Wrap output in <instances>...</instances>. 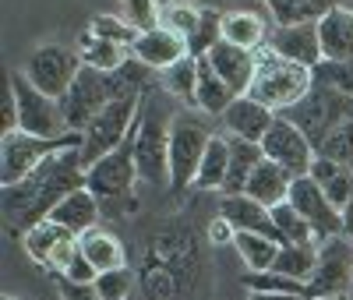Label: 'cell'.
Returning <instances> with one entry per match:
<instances>
[{
  "label": "cell",
  "instance_id": "cell-37",
  "mask_svg": "<svg viewBox=\"0 0 353 300\" xmlns=\"http://www.w3.org/2000/svg\"><path fill=\"white\" fill-rule=\"evenodd\" d=\"M314 85L353 96V60H321L314 68Z\"/></svg>",
  "mask_w": 353,
  "mask_h": 300
},
{
  "label": "cell",
  "instance_id": "cell-19",
  "mask_svg": "<svg viewBox=\"0 0 353 300\" xmlns=\"http://www.w3.org/2000/svg\"><path fill=\"white\" fill-rule=\"evenodd\" d=\"M131 53L141 60L145 68H152V71H166V68H173V64H181L184 57H191L188 53V43L181 39V36H173L170 28H152V32H141L138 39H134V46H131Z\"/></svg>",
  "mask_w": 353,
  "mask_h": 300
},
{
  "label": "cell",
  "instance_id": "cell-26",
  "mask_svg": "<svg viewBox=\"0 0 353 300\" xmlns=\"http://www.w3.org/2000/svg\"><path fill=\"white\" fill-rule=\"evenodd\" d=\"M226 138H230V170H226V184H223L219 194H244L248 180L258 170V163L265 159V152H261V145H254V141L233 138V134H226Z\"/></svg>",
  "mask_w": 353,
  "mask_h": 300
},
{
  "label": "cell",
  "instance_id": "cell-8",
  "mask_svg": "<svg viewBox=\"0 0 353 300\" xmlns=\"http://www.w3.org/2000/svg\"><path fill=\"white\" fill-rule=\"evenodd\" d=\"M8 81L14 88V99H18V131L36 134V138H68V134H74L68 128L61 99L39 92V88L25 78V71H8Z\"/></svg>",
  "mask_w": 353,
  "mask_h": 300
},
{
  "label": "cell",
  "instance_id": "cell-39",
  "mask_svg": "<svg viewBox=\"0 0 353 300\" xmlns=\"http://www.w3.org/2000/svg\"><path fill=\"white\" fill-rule=\"evenodd\" d=\"M121 18L138 32H152L163 21V4L159 0H121Z\"/></svg>",
  "mask_w": 353,
  "mask_h": 300
},
{
  "label": "cell",
  "instance_id": "cell-46",
  "mask_svg": "<svg viewBox=\"0 0 353 300\" xmlns=\"http://www.w3.org/2000/svg\"><path fill=\"white\" fill-rule=\"evenodd\" d=\"M0 113H4V134L18 131V99H14V88L4 78V99H0Z\"/></svg>",
  "mask_w": 353,
  "mask_h": 300
},
{
  "label": "cell",
  "instance_id": "cell-23",
  "mask_svg": "<svg viewBox=\"0 0 353 300\" xmlns=\"http://www.w3.org/2000/svg\"><path fill=\"white\" fill-rule=\"evenodd\" d=\"M78 248L81 254L96 265V272H113V268H124L128 265V251L121 244V237H113L103 226H92L88 233L78 237Z\"/></svg>",
  "mask_w": 353,
  "mask_h": 300
},
{
  "label": "cell",
  "instance_id": "cell-4",
  "mask_svg": "<svg viewBox=\"0 0 353 300\" xmlns=\"http://www.w3.org/2000/svg\"><path fill=\"white\" fill-rule=\"evenodd\" d=\"M170 120L173 113L166 110H145L131 138L138 180L149 188H170Z\"/></svg>",
  "mask_w": 353,
  "mask_h": 300
},
{
  "label": "cell",
  "instance_id": "cell-14",
  "mask_svg": "<svg viewBox=\"0 0 353 300\" xmlns=\"http://www.w3.org/2000/svg\"><path fill=\"white\" fill-rule=\"evenodd\" d=\"M286 201L311 223L318 240H332V237L343 233V212L329 201L325 188H321L314 177H293V188H290Z\"/></svg>",
  "mask_w": 353,
  "mask_h": 300
},
{
  "label": "cell",
  "instance_id": "cell-18",
  "mask_svg": "<svg viewBox=\"0 0 353 300\" xmlns=\"http://www.w3.org/2000/svg\"><path fill=\"white\" fill-rule=\"evenodd\" d=\"M205 60H209L212 71L237 96H248L251 92V81H254V71H258V53L241 50V46H230V43H219V46H212V53L205 57Z\"/></svg>",
  "mask_w": 353,
  "mask_h": 300
},
{
  "label": "cell",
  "instance_id": "cell-7",
  "mask_svg": "<svg viewBox=\"0 0 353 300\" xmlns=\"http://www.w3.org/2000/svg\"><path fill=\"white\" fill-rule=\"evenodd\" d=\"M212 131L191 113H173L170 120V191L194 188L201 159L209 152Z\"/></svg>",
  "mask_w": 353,
  "mask_h": 300
},
{
  "label": "cell",
  "instance_id": "cell-16",
  "mask_svg": "<svg viewBox=\"0 0 353 300\" xmlns=\"http://www.w3.org/2000/svg\"><path fill=\"white\" fill-rule=\"evenodd\" d=\"M219 216L230 219L237 233H261V237H272L283 244V237L272 223V212L261 201H254L251 194H219Z\"/></svg>",
  "mask_w": 353,
  "mask_h": 300
},
{
  "label": "cell",
  "instance_id": "cell-12",
  "mask_svg": "<svg viewBox=\"0 0 353 300\" xmlns=\"http://www.w3.org/2000/svg\"><path fill=\"white\" fill-rule=\"evenodd\" d=\"M353 283V240L346 233L321 240V258L314 276L307 279V300H321V297H346Z\"/></svg>",
  "mask_w": 353,
  "mask_h": 300
},
{
  "label": "cell",
  "instance_id": "cell-47",
  "mask_svg": "<svg viewBox=\"0 0 353 300\" xmlns=\"http://www.w3.org/2000/svg\"><path fill=\"white\" fill-rule=\"evenodd\" d=\"M233 240H237V230H233V223L223 219V216H212V223H209V244H212V248H223V244H233Z\"/></svg>",
  "mask_w": 353,
  "mask_h": 300
},
{
  "label": "cell",
  "instance_id": "cell-44",
  "mask_svg": "<svg viewBox=\"0 0 353 300\" xmlns=\"http://www.w3.org/2000/svg\"><path fill=\"white\" fill-rule=\"evenodd\" d=\"M57 279H71V283H96V279H99V272H96V265L88 261V258L81 254V248H78L74 261L68 265V272H64V276H57Z\"/></svg>",
  "mask_w": 353,
  "mask_h": 300
},
{
  "label": "cell",
  "instance_id": "cell-50",
  "mask_svg": "<svg viewBox=\"0 0 353 300\" xmlns=\"http://www.w3.org/2000/svg\"><path fill=\"white\" fill-rule=\"evenodd\" d=\"M343 233H346V237L353 240V201H350V205L343 208Z\"/></svg>",
  "mask_w": 353,
  "mask_h": 300
},
{
  "label": "cell",
  "instance_id": "cell-51",
  "mask_svg": "<svg viewBox=\"0 0 353 300\" xmlns=\"http://www.w3.org/2000/svg\"><path fill=\"white\" fill-rule=\"evenodd\" d=\"M248 300H304V297H290V293H251Z\"/></svg>",
  "mask_w": 353,
  "mask_h": 300
},
{
  "label": "cell",
  "instance_id": "cell-45",
  "mask_svg": "<svg viewBox=\"0 0 353 300\" xmlns=\"http://www.w3.org/2000/svg\"><path fill=\"white\" fill-rule=\"evenodd\" d=\"M57 290H61V300H103L99 290L92 283H71V279H57Z\"/></svg>",
  "mask_w": 353,
  "mask_h": 300
},
{
  "label": "cell",
  "instance_id": "cell-11",
  "mask_svg": "<svg viewBox=\"0 0 353 300\" xmlns=\"http://www.w3.org/2000/svg\"><path fill=\"white\" fill-rule=\"evenodd\" d=\"M131 138L117 148V152L103 156L99 163H92V166L85 170V188L99 198V205H117V201L131 198V191L138 184V166H134Z\"/></svg>",
  "mask_w": 353,
  "mask_h": 300
},
{
  "label": "cell",
  "instance_id": "cell-10",
  "mask_svg": "<svg viewBox=\"0 0 353 300\" xmlns=\"http://www.w3.org/2000/svg\"><path fill=\"white\" fill-rule=\"evenodd\" d=\"M81 57H78V46H61V43H46L39 50L28 53L25 60V78L32 81L39 92L53 96V99H64V92L71 88V81L78 78L81 71Z\"/></svg>",
  "mask_w": 353,
  "mask_h": 300
},
{
  "label": "cell",
  "instance_id": "cell-22",
  "mask_svg": "<svg viewBox=\"0 0 353 300\" xmlns=\"http://www.w3.org/2000/svg\"><path fill=\"white\" fill-rule=\"evenodd\" d=\"M290 188H293V173L283 170V166L272 163V159H261L258 170H254L251 180H248V191H244V194H251V198L261 201L265 208H276V205H283V201L290 198Z\"/></svg>",
  "mask_w": 353,
  "mask_h": 300
},
{
  "label": "cell",
  "instance_id": "cell-28",
  "mask_svg": "<svg viewBox=\"0 0 353 300\" xmlns=\"http://www.w3.org/2000/svg\"><path fill=\"white\" fill-rule=\"evenodd\" d=\"M318 258H321V240H304V244H283L279 248V258H276V272L283 276H293L307 283L318 268Z\"/></svg>",
  "mask_w": 353,
  "mask_h": 300
},
{
  "label": "cell",
  "instance_id": "cell-43",
  "mask_svg": "<svg viewBox=\"0 0 353 300\" xmlns=\"http://www.w3.org/2000/svg\"><path fill=\"white\" fill-rule=\"evenodd\" d=\"M74 254H78V237H68V240H61V244L53 248V254L46 258L43 268L57 279V276H64V272H68V265L74 261Z\"/></svg>",
  "mask_w": 353,
  "mask_h": 300
},
{
  "label": "cell",
  "instance_id": "cell-30",
  "mask_svg": "<svg viewBox=\"0 0 353 300\" xmlns=\"http://www.w3.org/2000/svg\"><path fill=\"white\" fill-rule=\"evenodd\" d=\"M233 248H237L241 261L248 265V272H269V268L276 265V258H279L283 244L272 240V237H261V233H237Z\"/></svg>",
  "mask_w": 353,
  "mask_h": 300
},
{
  "label": "cell",
  "instance_id": "cell-41",
  "mask_svg": "<svg viewBox=\"0 0 353 300\" xmlns=\"http://www.w3.org/2000/svg\"><path fill=\"white\" fill-rule=\"evenodd\" d=\"M99 290L103 300H128L131 290H134V272L124 265V268H113V272H99V279L92 283Z\"/></svg>",
  "mask_w": 353,
  "mask_h": 300
},
{
  "label": "cell",
  "instance_id": "cell-38",
  "mask_svg": "<svg viewBox=\"0 0 353 300\" xmlns=\"http://www.w3.org/2000/svg\"><path fill=\"white\" fill-rule=\"evenodd\" d=\"M88 32L99 36V39H110V43H121V46H134V39L141 36L134 25H128L121 14H96L88 21Z\"/></svg>",
  "mask_w": 353,
  "mask_h": 300
},
{
  "label": "cell",
  "instance_id": "cell-17",
  "mask_svg": "<svg viewBox=\"0 0 353 300\" xmlns=\"http://www.w3.org/2000/svg\"><path fill=\"white\" fill-rule=\"evenodd\" d=\"M276 117H279V113H272L269 106H261L258 99L237 96V99L230 103V110L223 113V124H226V131H230L233 138H244V141L261 145V138L269 134V128L276 124Z\"/></svg>",
  "mask_w": 353,
  "mask_h": 300
},
{
  "label": "cell",
  "instance_id": "cell-35",
  "mask_svg": "<svg viewBox=\"0 0 353 300\" xmlns=\"http://www.w3.org/2000/svg\"><path fill=\"white\" fill-rule=\"evenodd\" d=\"M269 212H272V223H276V230H279V237H283V244H304V240H318L314 230H311V223H307L290 201L269 208Z\"/></svg>",
  "mask_w": 353,
  "mask_h": 300
},
{
  "label": "cell",
  "instance_id": "cell-52",
  "mask_svg": "<svg viewBox=\"0 0 353 300\" xmlns=\"http://www.w3.org/2000/svg\"><path fill=\"white\" fill-rule=\"evenodd\" d=\"M321 300H350V297H321Z\"/></svg>",
  "mask_w": 353,
  "mask_h": 300
},
{
  "label": "cell",
  "instance_id": "cell-32",
  "mask_svg": "<svg viewBox=\"0 0 353 300\" xmlns=\"http://www.w3.org/2000/svg\"><path fill=\"white\" fill-rule=\"evenodd\" d=\"M159 81L173 99H181L184 106H198V60L194 57H184L181 64L166 68Z\"/></svg>",
  "mask_w": 353,
  "mask_h": 300
},
{
  "label": "cell",
  "instance_id": "cell-54",
  "mask_svg": "<svg viewBox=\"0 0 353 300\" xmlns=\"http://www.w3.org/2000/svg\"><path fill=\"white\" fill-rule=\"evenodd\" d=\"M265 4H269V0H265Z\"/></svg>",
  "mask_w": 353,
  "mask_h": 300
},
{
  "label": "cell",
  "instance_id": "cell-33",
  "mask_svg": "<svg viewBox=\"0 0 353 300\" xmlns=\"http://www.w3.org/2000/svg\"><path fill=\"white\" fill-rule=\"evenodd\" d=\"M241 283L248 286V293H290V297L307 300V283L293 279V276H283V272H276V268H269V272H244Z\"/></svg>",
  "mask_w": 353,
  "mask_h": 300
},
{
  "label": "cell",
  "instance_id": "cell-21",
  "mask_svg": "<svg viewBox=\"0 0 353 300\" xmlns=\"http://www.w3.org/2000/svg\"><path fill=\"white\" fill-rule=\"evenodd\" d=\"M318 39L325 60H353V8H336L318 21Z\"/></svg>",
  "mask_w": 353,
  "mask_h": 300
},
{
  "label": "cell",
  "instance_id": "cell-3",
  "mask_svg": "<svg viewBox=\"0 0 353 300\" xmlns=\"http://www.w3.org/2000/svg\"><path fill=\"white\" fill-rule=\"evenodd\" d=\"M141 92H145V88H124V92H117L106 103V110L92 120V128L81 134V148H78V152H81L85 170L92 163H99L103 156L117 152V148L134 134L138 117H141Z\"/></svg>",
  "mask_w": 353,
  "mask_h": 300
},
{
  "label": "cell",
  "instance_id": "cell-25",
  "mask_svg": "<svg viewBox=\"0 0 353 300\" xmlns=\"http://www.w3.org/2000/svg\"><path fill=\"white\" fill-rule=\"evenodd\" d=\"M78 57L85 68H96L103 74H117L128 60H131V46H121V43H110V39H99L85 28V32L78 36Z\"/></svg>",
  "mask_w": 353,
  "mask_h": 300
},
{
  "label": "cell",
  "instance_id": "cell-42",
  "mask_svg": "<svg viewBox=\"0 0 353 300\" xmlns=\"http://www.w3.org/2000/svg\"><path fill=\"white\" fill-rule=\"evenodd\" d=\"M318 156H329V159H339V163L353 166V117L318 145Z\"/></svg>",
  "mask_w": 353,
  "mask_h": 300
},
{
  "label": "cell",
  "instance_id": "cell-31",
  "mask_svg": "<svg viewBox=\"0 0 353 300\" xmlns=\"http://www.w3.org/2000/svg\"><path fill=\"white\" fill-rule=\"evenodd\" d=\"M68 237H74V233L64 230L61 223H53V219H43L28 233H21V248H25V254L32 258L36 265H46V258L53 254V248L61 244V240H68Z\"/></svg>",
  "mask_w": 353,
  "mask_h": 300
},
{
  "label": "cell",
  "instance_id": "cell-13",
  "mask_svg": "<svg viewBox=\"0 0 353 300\" xmlns=\"http://www.w3.org/2000/svg\"><path fill=\"white\" fill-rule=\"evenodd\" d=\"M261 152L265 159L279 163L283 170H290L293 177H307L311 173V163L318 156V148L311 145V138L293 124L290 117H276V124L269 128V134L261 138Z\"/></svg>",
  "mask_w": 353,
  "mask_h": 300
},
{
  "label": "cell",
  "instance_id": "cell-27",
  "mask_svg": "<svg viewBox=\"0 0 353 300\" xmlns=\"http://www.w3.org/2000/svg\"><path fill=\"white\" fill-rule=\"evenodd\" d=\"M237 99V92L212 71L209 60H198V110L209 113V117H223L230 110V103Z\"/></svg>",
  "mask_w": 353,
  "mask_h": 300
},
{
  "label": "cell",
  "instance_id": "cell-9",
  "mask_svg": "<svg viewBox=\"0 0 353 300\" xmlns=\"http://www.w3.org/2000/svg\"><path fill=\"white\" fill-rule=\"evenodd\" d=\"M283 117H290L293 124L311 138V145L318 148L332 131H339L353 117V96H343V92H336V88H318L314 85L311 96L304 103H297L293 110H286Z\"/></svg>",
  "mask_w": 353,
  "mask_h": 300
},
{
  "label": "cell",
  "instance_id": "cell-5",
  "mask_svg": "<svg viewBox=\"0 0 353 300\" xmlns=\"http://www.w3.org/2000/svg\"><path fill=\"white\" fill-rule=\"evenodd\" d=\"M124 88H138V85H128L121 74H103L96 68H81L78 78L71 81V88L64 92V99H61L68 128L74 134H85L88 128H92V120L106 110V103L117 92H124Z\"/></svg>",
  "mask_w": 353,
  "mask_h": 300
},
{
  "label": "cell",
  "instance_id": "cell-48",
  "mask_svg": "<svg viewBox=\"0 0 353 300\" xmlns=\"http://www.w3.org/2000/svg\"><path fill=\"white\" fill-rule=\"evenodd\" d=\"M346 163H339V159H329V156H314V163H311V173L307 177H314L318 184H329V180L343 170Z\"/></svg>",
  "mask_w": 353,
  "mask_h": 300
},
{
  "label": "cell",
  "instance_id": "cell-29",
  "mask_svg": "<svg viewBox=\"0 0 353 300\" xmlns=\"http://www.w3.org/2000/svg\"><path fill=\"white\" fill-rule=\"evenodd\" d=\"M226 170H230V138H226V134H212L209 152H205L201 170H198V177H194V188H198V191H223Z\"/></svg>",
  "mask_w": 353,
  "mask_h": 300
},
{
  "label": "cell",
  "instance_id": "cell-36",
  "mask_svg": "<svg viewBox=\"0 0 353 300\" xmlns=\"http://www.w3.org/2000/svg\"><path fill=\"white\" fill-rule=\"evenodd\" d=\"M219 43H223V11L201 8V25H198V32L188 43V53L194 60H201V57H209L212 46H219Z\"/></svg>",
  "mask_w": 353,
  "mask_h": 300
},
{
  "label": "cell",
  "instance_id": "cell-15",
  "mask_svg": "<svg viewBox=\"0 0 353 300\" xmlns=\"http://www.w3.org/2000/svg\"><path fill=\"white\" fill-rule=\"evenodd\" d=\"M269 50L290 64L301 68H318L321 60V39H318V21H304V25H276L269 32Z\"/></svg>",
  "mask_w": 353,
  "mask_h": 300
},
{
  "label": "cell",
  "instance_id": "cell-24",
  "mask_svg": "<svg viewBox=\"0 0 353 300\" xmlns=\"http://www.w3.org/2000/svg\"><path fill=\"white\" fill-rule=\"evenodd\" d=\"M223 43L258 53L269 43V25L254 11H226L223 14Z\"/></svg>",
  "mask_w": 353,
  "mask_h": 300
},
{
  "label": "cell",
  "instance_id": "cell-1",
  "mask_svg": "<svg viewBox=\"0 0 353 300\" xmlns=\"http://www.w3.org/2000/svg\"><path fill=\"white\" fill-rule=\"evenodd\" d=\"M78 188H85V163H81L78 148H68V152L50 156L39 170H32L25 180L4 188L8 230L11 233H28Z\"/></svg>",
  "mask_w": 353,
  "mask_h": 300
},
{
  "label": "cell",
  "instance_id": "cell-2",
  "mask_svg": "<svg viewBox=\"0 0 353 300\" xmlns=\"http://www.w3.org/2000/svg\"><path fill=\"white\" fill-rule=\"evenodd\" d=\"M314 88V71L290 64V60L276 57L269 46L258 50V71L251 81V99H258L261 106H269L272 113H286L297 103H304Z\"/></svg>",
  "mask_w": 353,
  "mask_h": 300
},
{
  "label": "cell",
  "instance_id": "cell-34",
  "mask_svg": "<svg viewBox=\"0 0 353 300\" xmlns=\"http://www.w3.org/2000/svg\"><path fill=\"white\" fill-rule=\"evenodd\" d=\"M159 25L170 28L173 36H181L184 43H191V36L201 25V8L188 4V0H170V4H163V21Z\"/></svg>",
  "mask_w": 353,
  "mask_h": 300
},
{
  "label": "cell",
  "instance_id": "cell-20",
  "mask_svg": "<svg viewBox=\"0 0 353 300\" xmlns=\"http://www.w3.org/2000/svg\"><path fill=\"white\" fill-rule=\"evenodd\" d=\"M99 216H103L99 198L88 191V188H78V191H71L61 205H57L46 219L61 223L64 230H71L74 237H81V233H88L92 226H99Z\"/></svg>",
  "mask_w": 353,
  "mask_h": 300
},
{
  "label": "cell",
  "instance_id": "cell-6",
  "mask_svg": "<svg viewBox=\"0 0 353 300\" xmlns=\"http://www.w3.org/2000/svg\"><path fill=\"white\" fill-rule=\"evenodd\" d=\"M68 148H81V134H68V138H36V134H4L0 141V184L11 188L18 180H25L32 170H39L50 156L68 152Z\"/></svg>",
  "mask_w": 353,
  "mask_h": 300
},
{
  "label": "cell",
  "instance_id": "cell-40",
  "mask_svg": "<svg viewBox=\"0 0 353 300\" xmlns=\"http://www.w3.org/2000/svg\"><path fill=\"white\" fill-rule=\"evenodd\" d=\"M141 290H145L149 300H173L176 297V276L170 272L166 265L149 261V265H145V272H141Z\"/></svg>",
  "mask_w": 353,
  "mask_h": 300
},
{
  "label": "cell",
  "instance_id": "cell-49",
  "mask_svg": "<svg viewBox=\"0 0 353 300\" xmlns=\"http://www.w3.org/2000/svg\"><path fill=\"white\" fill-rule=\"evenodd\" d=\"M343 8L339 0H304V11H307V21H321L329 11Z\"/></svg>",
  "mask_w": 353,
  "mask_h": 300
},
{
  "label": "cell",
  "instance_id": "cell-53",
  "mask_svg": "<svg viewBox=\"0 0 353 300\" xmlns=\"http://www.w3.org/2000/svg\"><path fill=\"white\" fill-rule=\"evenodd\" d=\"M0 300H18V297H11V293H4V297H0Z\"/></svg>",
  "mask_w": 353,
  "mask_h": 300
}]
</instances>
